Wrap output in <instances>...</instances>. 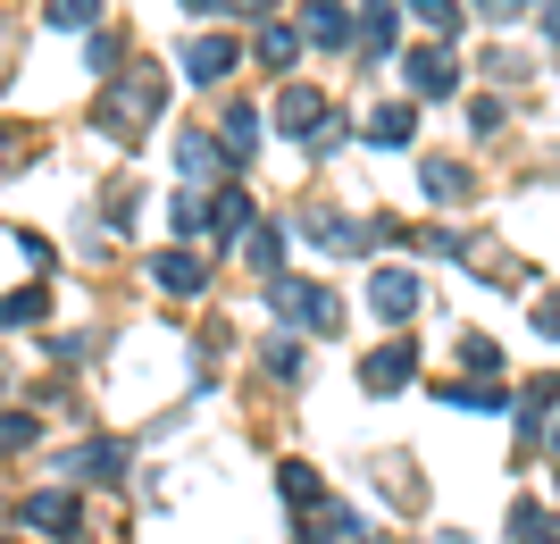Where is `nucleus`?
Listing matches in <instances>:
<instances>
[{"label":"nucleus","mask_w":560,"mask_h":544,"mask_svg":"<svg viewBox=\"0 0 560 544\" xmlns=\"http://www.w3.org/2000/svg\"><path fill=\"white\" fill-rule=\"evenodd\" d=\"M435 403H452V410H511V394H502V385H435Z\"/></svg>","instance_id":"18"},{"label":"nucleus","mask_w":560,"mask_h":544,"mask_svg":"<svg viewBox=\"0 0 560 544\" xmlns=\"http://www.w3.org/2000/svg\"><path fill=\"white\" fill-rule=\"evenodd\" d=\"M302 235H310V243H327V252H369V243H385L394 227H360V218L327 210V201H302Z\"/></svg>","instance_id":"4"},{"label":"nucleus","mask_w":560,"mask_h":544,"mask_svg":"<svg viewBox=\"0 0 560 544\" xmlns=\"http://www.w3.org/2000/svg\"><path fill=\"white\" fill-rule=\"evenodd\" d=\"M167 218H176V235H201V227H210V201H201V193H176Z\"/></svg>","instance_id":"25"},{"label":"nucleus","mask_w":560,"mask_h":544,"mask_svg":"<svg viewBox=\"0 0 560 544\" xmlns=\"http://www.w3.org/2000/svg\"><path fill=\"white\" fill-rule=\"evenodd\" d=\"M293 50H302V34H293V25H259V59H268V68H284Z\"/></svg>","instance_id":"24"},{"label":"nucleus","mask_w":560,"mask_h":544,"mask_svg":"<svg viewBox=\"0 0 560 544\" xmlns=\"http://www.w3.org/2000/svg\"><path fill=\"white\" fill-rule=\"evenodd\" d=\"M93 18H101V0H50V25H68V34L93 25Z\"/></svg>","instance_id":"29"},{"label":"nucleus","mask_w":560,"mask_h":544,"mask_svg":"<svg viewBox=\"0 0 560 544\" xmlns=\"http://www.w3.org/2000/svg\"><path fill=\"white\" fill-rule=\"evenodd\" d=\"M277 126L293 142H310V151H335V142H343V118H335L310 84H284V93H277Z\"/></svg>","instance_id":"2"},{"label":"nucleus","mask_w":560,"mask_h":544,"mask_svg":"<svg viewBox=\"0 0 560 544\" xmlns=\"http://www.w3.org/2000/svg\"><path fill=\"white\" fill-rule=\"evenodd\" d=\"M151 277H160V293H201V285H210V261L176 243V252H160V261H151Z\"/></svg>","instance_id":"10"},{"label":"nucleus","mask_w":560,"mask_h":544,"mask_svg":"<svg viewBox=\"0 0 560 544\" xmlns=\"http://www.w3.org/2000/svg\"><path fill=\"white\" fill-rule=\"evenodd\" d=\"M369 142H376V151H401V142H410V109H401V101H394V109H376Z\"/></svg>","instance_id":"21"},{"label":"nucleus","mask_w":560,"mask_h":544,"mask_svg":"<svg viewBox=\"0 0 560 544\" xmlns=\"http://www.w3.org/2000/svg\"><path fill=\"white\" fill-rule=\"evenodd\" d=\"M460 360H468V369H477V378H486V369H502V352H493L486 335H468V344H460Z\"/></svg>","instance_id":"31"},{"label":"nucleus","mask_w":560,"mask_h":544,"mask_svg":"<svg viewBox=\"0 0 560 544\" xmlns=\"http://www.w3.org/2000/svg\"><path fill=\"white\" fill-rule=\"evenodd\" d=\"M552 486H560V470H552Z\"/></svg>","instance_id":"38"},{"label":"nucleus","mask_w":560,"mask_h":544,"mask_svg":"<svg viewBox=\"0 0 560 544\" xmlns=\"http://www.w3.org/2000/svg\"><path fill=\"white\" fill-rule=\"evenodd\" d=\"M401 68H410V93H419V101H452V93H460V59H452L444 43H419Z\"/></svg>","instance_id":"5"},{"label":"nucleus","mask_w":560,"mask_h":544,"mask_svg":"<svg viewBox=\"0 0 560 544\" xmlns=\"http://www.w3.org/2000/svg\"><path fill=\"white\" fill-rule=\"evenodd\" d=\"M410 369H419V344L394 335V344H376V352L360 360V385H369V394H394V385H410Z\"/></svg>","instance_id":"6"},{"label":"nucleus","mask_w":560,"mask_h":544,"mask_svg":"<svg viewBox=\"0 0 560 544\" xmlns=\"http://www.w3.org/2000/svg\"><path fill=\"white\" fill-rule=\"evenodd\" d=\"M544 34H552V43H560V9H544Z\"/></svg>","instance_id":"36"},{"label":"nucleus","mask_w":560,"mask_h":544,"mask_svg":"<svg viewBox=\"0 0 560 544\" xmlns=\"http://www.w3.org/2000/svg\"><path fill=\"white\" fill-rule=\"evenodd\" d=\"M218 151H226V160H252V151H259V109H226V126H218Z\"/></svg>","instance_id":"15"},{"label":"nucleus","mask_w":560,"mask_h":544,"mask_svg":"<svg viewBox=\"0 0 560 544\" xmlns=\"http://www.w3.org/2000/svg\"><path fill=\"white\" fill-rule=\"evenodd\" d=\"M410 9H419V25L435 34V43H452V34H460V0H410Z\"/></svg>","instance_id":"22"},{"label":"nucleus","mask_w":560,"mask_h":544,"mask_svg":"<svg viewBox=\"0 0 560 544\" xmlns=\"http://www.w3.org/2000/svg\"><path fill=\"white\" fill-rule=\"evenodd\" d=\"M268 369H277V378H302V352H293V344L277 335V344H268Z\"/></svg>","instance_id":"33"},{"label":"nucleus","mask_w":560,"mask_h":544,"mask_svg":"<svg viewBox=\"0 0 560 544\" xmlns=\"http://www.w3.org/2000/svg\"><path fill=\"white\" fill-rule=\"evenodd\" d=\"M360 536V511L351 502H318V520L302 528V544H351Z\"/></svg>","instance_id":"14"},{"label":"nucleus","mask_w":560,"mask_h":544,"mask_svg":"<svg viewBox=\"0 0 560 544\" xmlns=\"http://www.w3.org/2000/svg\"><path fill=\"white\" fill-rule=\"evenodd\" d=\"M302 34H310L318 50L351 43V18H343V0H302Z\"/></svg>","instance_id":"11"},{"label":"nucleus","mask_w":560,"mask_h":544,"mask_svg":"<svg viewBox=\"0 0 560 544\" xmlns=\"http://www.w3.org/2000/svg\"><path fill=\"white\" fill-rule=\"evenodd\" d=\"M25 319H43V293H34V285H25V293H9V302H0V327H25Z\"/></svg>","instance_id":"27"},{"label":"nucleus","mask_w":560,"mask_h":544,"mask_svg":"<svg viewBox=\"0 0 560 544\" xmlns=\"http://www.w3.org/2000/svg\"><path fill=\"white\" fill-rule=\"evenodd\" d=\"M419 185L435 193V201H460V193H468V167H452V160H427V167H419Z\"/></svg>","instance_id":"20"},{"label":"nucleus","mask_w":560,"mask_h":544,"mask_svg":"<svg viewBox=\"0 0 560 544\" xmlns=\"http://www.w3.org/2000/svg\"><path fill=\"white\" fill-rule=\"evenodd\" d=\"M268 302H277L284 327H318V335L343 327V302H335L327 285H293V277H277V285H268Z\"/></svg>","instance_id":"3"},{"label":"nucleus","mask_w":560,"mask_h":544,"mask_svg":"<svg viewBox=\"0 0 560 544\" xmlns=\"http://www.w3.org/2000/svg\"><path fill=\"white\" fill-rule=\"evenodd\" d=\"M394 0H369V18H360V43H369V59H385V50H394Z\"/></svg>","instance_id":"17"},{"label":"nucleus","mask_w":560,"mask_h":544,"mask_svg":"<svg viewBox=\"0 0 560 544\" xmlns=\"http://www.w3.org/2000/svg\"><path fill=\"white\" fill-rule=\"evenodd\" d=\"M210 227H218V243H234V235H252V193H243V185L210 193Z\"/></svg>","instance_id":"13"},{"label":"nucleus","mask_w":560,"mask_h":544,"mask_svg":"<svg viewBox=\"0 0 560 544\" xmlns=\"http://www.w3.org/2000/svg\"><path fill=\"white\" fill-rule=\"evenodd\" d=\"M84 59H93V76H117V34H93V43H84Z\"/></svg>","instance_id":"30"},{"label":"nucleus","mask_w":560,"mask_h":544,"mask_svg":"<svg viewBox=\"0 0 560 544\" xmlns=\"http://www.w3.org/2000/svg\"><path fill=\"white\" fill-rule=\"evenodd\" d=\"M552 452H560V419H552Z\"/></svg>","instance_id":"37"},{"label":"nucleus","mask_w":560,"mask_h":544,"mask_svg":"<svg viewBox=\"0 0 560 544\" xmlns=\"http://www.w3.org/2000/svg\"><path fill=\"white\" fill-rule=\"evenodd\" d=\"M185 9H201V18H210V9H234V0H185Z\"/></svg>","instance_id":"35"},{"label":"nucleus","mask_w":560,"mask_h":544,"mask_svg":"<svg viewBox=\"0 0 560 544\" xmlns=\"http://www.w3.org/2000/svg\"><path fill=\"white\" fill-rule=\"evenodd\" d=\"M486 9H493V18H518V9H527V0H486Z\"/></svg>","instance_id":"34"},{"label":"nucleus","mask_w":560,"mask_h":544,"mask_svg":"<svg viewBox=\"0 0 560 544\" xmlns=\"http://www.w3.org/2000/svg\"><path fill=\"white\" fill-rule=\"evenodd\" d=\"M160 109H167V76L160 68H117V76H101V135H109V142H142Z\"/></svg>","instance_id":"1"},{"label":"nucleus","mask_w":560,"mask_h":544,"mask_svg":"<svg viewBox=\"0 0 560 544\" xmlns=\"http://www.w3.org/2000/svg\"><path fill=\"white\" fill-rule=\"evenodd\" d=\"M34 444V410H0V452Z\"/></svg>","instance_id":"28"},{"label":"nucleus","mask_w":560,"mask_h":544,"mask_svg":"<svg viewBox=\"0 0 560 544\" xmlns=\"http://www.w3.org/2000/svg\"><path fill=\"white\" fill-rule=\"evenodd\" d=\"M25 528H50V536H75V495L43 486V495H25Z\"/></svg>","instance_id":"12"},{"label":"nucleus","mask_w":560,"mask_h":544,"mask_svg":"<svg viewBox=\"0 0 560 544\" xmlns=\"http://www.w3.org/2000/svg\"><path fill=\"white\" fill-rule=\"evenodd\" d=\"M68 477L75 486H117V477H126V444H109V436H101V444H75Z\"/></svg>","instance_id":"7"},{"label":"nucleus","mask_w":560,"mask_h":544,"mask_svg":"<svg viewBox=\"0 0 560 544\" xmlns=\"http://www.w3.org/2000/svg\"><path fill=\"white\" fill-rule=\"evenodd\" d=\"M518 544H560V520H552V511H536V502H518Z\"/></svg>","instance_id":"23"},{"label":"nucleus","mask_w":560,"mask_h":544,"mask_svg":"<svg viewBox=\"0 0 560 544\" xmlns=\"http://www.w3.org/2000/svg\"><path fill=\"white\" fill-rule=\"evenodd\" d=\"M243 252H252V268H277V261H284V235H277V227H252V235H243Z\"/></svg>","instance_id":"26"},{"label":"nucleus","mask_w":560,"mask_h":544,"mask_svg":"<svg viewBox=\"0 0 560 544\" xmlns=\"http://www.w3.org/2000/svg\"><path fill=\"white\" fill-rule=\"evenodd\" d=\"M226 68H243V50H234L226 34H201V43H185V76H192V84H226Z\"/></svg>","instance_id":"9"},{"label":"nucleus","mask_w":560,"mask_h":544,"mask_svg":"<svg viewBox=\"0 0 560 544\" xmlns=\"http://www.w3.org/2000/svg\"><path fill=\"white\" fill-rule=\"evenodd\" d=\"M277 486H284V502H293V511L327 502V486H318V470H310V461H284V470H277Z\"/></svg>","instance_id":"16"},{"label":"nucleus","mask_w":560,"mask_h":544,"mask_svg":"<svg viewBox=\"0 0 560 544\" xmlns=\"http://www.w3.org/2000/svg\"><path fill=\"white\" fill-rule=\"evenodd\" d=\"M536 335H552V344H560V285H552V293L536 302Z\"/></svg>","instance_id":"32"},{"label":"nucleus","mask_w":560,"mask_h":544,"mask_svg":"<svg viewBox=\"0 0 560 544\" xmlns=\"http://www.w3.org/2000/svg\"><path fill=\"white\" fill-rule=\"evenodd\" d=\"M369 310L376 319H410V310H419V277H410V268H376L369 277Z\"/></svg>","instance_id":"8"},{"label":"nucleus","mask_w":560,"mask_h":544,"mask_svg":"<svg viewBox=\"0 0 560 544\" xmlns=\"http://www.w3.org/2000/svg\"><path fill=\"white\" fill-rule=\"evenodd\" d=\"M218 160H226V151H218V135H185V142H176V167H185V176H210Z\"/></svg>","instance_id":"19"}]
</instances>
